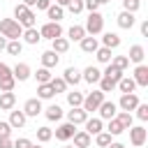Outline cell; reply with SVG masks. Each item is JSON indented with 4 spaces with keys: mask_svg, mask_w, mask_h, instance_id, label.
Here are the masks:
<instances>
[{
    "mask_svg": "<svg viewBox=\"0 0 148 148\" xmlns=\"http://www.w3.org/2000/svg\"><path fill=\"white\" fill-rule=\"evenodd\" d=\"M14 21H16L21 28H35L37 16H35V12H32L30 7H25V5L21 2V5L14 7Z\"/></svg>",
    "mask_w": 148,
    "mask_h": 148,
    "instance_id": "obj_1",
    "label": "cell"
},
{
    "mask_svg": "<svg viewBox=\"0 0 148 148\" xmlns=\"http://www.w3.org/2000/svg\"><path fill=\"white\" fill-rule=\"evenodd\" d=\"M0 35L7 37V42H12V39H18L23 35V28L14 18H0Z\"/></svg>",
    "mask_w": 148,
    "mask_h": 148,
    "instance_id": "obj_2",
    "label": "cell"
},
{
    "mask_svg": "<svg viewBox=\"0 0 148 148\" xmlns=\"http://www.w3.org/2000/svg\"><path fill=\"white\" fill-rule=\"evenodd\" d=\"M83 30H86V35L90 32V37L99 35V32L104 30V16H102L99 12H90V14H88V18H86V25H83Z\"/></svg>",
    "mask_w": 148,
    "mask_h": 148,
    "instance_id": "obj_3",
    "label": "cell"
},
{
    "mask_svg": "<svg viewBox=\"0 0 148 148\" xmlns=\"http://www.w3.org/2000/svg\"><path fill=\"white\" fill-rule=\"evenodd\" d=\"M104 102V92L102 90H92V92H88L86 97H83V104H81V109L86 111V113H92V111H97L99 109V104Z\"/></svg>",
    "mask_w": 148,
    "mask_h": 148,
    "instance_id": "obj_4",
    "label": "cell"
},
{
    "mask_svg": "<svg viewBox=\"0 0 148 148\" xmlns=\"http://www.w3.org/2000/svg\"><path fill=\"white\" fill-rule=\"evenodd\" d=\"M39 35H42V39H58V37H62V28H60V23H53V21H49V23H44L42 28H39Z\"/></svg>",
    "mask_w": 148,
    "mask_h": 148,
    "instance_id": "obj_5",
    "label": "cell"
},
{
    "mask_svg": "<svg viewBox=\"0 0 148 148\" xmlns=\"http://www.w3.org/2000/svg\"><path fill=\"white\" fill-rule=\"evenodd\" d=\"M146 139H148V130L143 127V125H136V127H130V141H132V146H143L146 143Z\"/></svg>",
    "mask_w": 148,
    "mask_h": 148,
    "instance_id": "obj_6",
    "label": "cell"
},
{
    "mask_svg": "<svg viewBox=\"0 0 148 148\" xmlns=\"http://www.w3.org/2000/svg\"><path fill=\"white\" fill-rule=\"evenodd\" d=\"M141 102H139V97H136V92H125L123 97H120V102H118V106L123 109V111H134L136 106H139Z\"/></svg>",
    "mask_w": 148,
    "mask_h": 148,
    "instance_id": "obj_7",
    "label": "cell"
},
{
    "mask_svg": "<svg viewBox=\"0 0 148 148\" xmlns=\"http://www.w3.org/2000/svg\"><path fill=\"white\" fill-rule=\"evenodd\" d=\"M97 111H99V120H111V118H116L118 104H116V102H106V99H104V102L99 104V109H97Z\"/></svg>",
    "mask_w": 148,
    "mask_h": 148,
    "instance_id": "obj_8",
    "label": "cell"
},
{
    "mask_svg": "<svg viewBox=\"0 0 148 148\" xmlns=\"http://www.w3.org/2000/svg\"><path fill=\"white\" fill-rule=\"evenodd\" d=\"M74 132H76V125H72V123H62V125L56 130V139H58V141H69V139L74 136Z\"/></svg>",
    "mask_w": 148,
    "mask_h": 148,
    "instance_id": "obj_9",
    "label": "cell"
},
{
    "mask_svg": "<svg viewBox=\"0 0 148 148\" xmlns=\"http://www.w3.org/2000/svg\"><path fill=\"white\" fill-rule=\"evenodd\" d=\"M86 120H88V113H86L81 106H76V109L67 111V123H72V125H83Z\"/></svg>",
    "mask_w": 148,
    "mask_h": 148,
    "instance_id": "obj_10",
    "label": "cell"
},
{
    "mask_svg": "<svg viewBox=\"0 0 148 148\" xmlns=\"http://www.w3.org/2000/svg\"><path fill=\"white\" fill-rule=\"evenodd\" d=\"M23 113H25V118H28V116H39V113H42V99H37V97L28 99V102L23 104Z\"/></svg>",
    "mask_w": 148,
    "mask_h": 148,
    "instance_id": "obj_11",
    "label": "cell"
},
{
    "mask_svg": "<svg viewBox=\"0 0 148 148\" xmlns=\"http://www.w3.org/2000/svg\"><path fill=\"white\" fill-rule=\"evenodd\" d=\"M143 58H146V51H143V46H141V44L130 46V53H127V60H130V62L141 65V62H143Z\"/></svg>",
    "mask_w": 148,
    "mask_h": 148,
    "instance_id": "obj_12",
    "label": "cell"
},
{
    "mask_svg": "<svg viewBox=\"0 0 148 148\" xmlns=\"http://www.w3.org/2000/svg\"><path fill=\"white\" fill-rule=\"evenodd\" d=\"M134 83L136 86H141V88H146L148 86V67L146 65H136V69H134Z\"/></svg>",
    "mask_w": 148,
    "mask_h": 148,
    "instance_id": "obj_13",
    "label": "cell"
},
{
    "mask_svg": "<svg viewBox=\"0 0 148 148\" xmlns=\"http://www.w3.org/2000/svg\"><path fill=\"white\" fill-rule=\"evenodd\" d=\"M12 76H14V81H28V79H30V67H28L25 62H18V65L12 69Z\"/></svg>",
    "mask_w": 148,
    "mask_h": 148,
    "instance_id": "obj_14",
    "label": "cell"
},
{
    "mask_svg": "<svg viewBox=\"0 0 148 148\" xmlns=\"http://www.w3.org/2000/svg\"><path fill=\"white\" fill-rule=\"evenodd\" d=\"M25 120H28V118H25L23 111H9V120H7V123L12 125V130H21V127L25 125Z\"/></svg>",
    "mask_w": 148,
    "mask_h": 148,
    "instance_id": "obj_15",
    "label": "cell"
},
{
    "mask_svg": "<svg viewBox=\"0 0 148 148\" xmlns=\"http://www.w3.org/2000/svg\"><path fill=\"white\" fill-rule=\"evenodd\" d=\"M62 81H65L67 86H69V83H72V86H76V83H81L83 79H81V72H79L76 67H67V69H65V76H62Z\"/></svg>",
    "mask_w": 148,
    "mask_h": 148,
    "instance_id": "obj_16",
    "label": "cell"
},
{
    "mask_svg": "<svg viewBox=\"0 0 148 148\" xmlns=\"http://www.w3.org/2000/svg\"><path fill=\"white\" fill-rule=\"evenodd\" d=\"M81 79H83V81H88V83H99V79H102V72H99L97 67H92V65H90V67H86V69H83Z\"/></svg>",
    "mask_w": 148,
    "mask_h": 148,
    "instance_id": "obj_17",
    "label": "cell"
},
{
    "mask_svg": "<svg viewBox=\"0 0 148 148\" xmlns=\"http://www.w3.org/2000/svg\"><path fill=\"white\" fill-rule=\"evenodd\" d=\"M97 49H99L97 37H88V35H86V37L81 39V51H83V53H95Z\"/></svg>",
    "mask_w": 148,
    "mask_h": 148,
    "instance_id": "obj_18",
    "label": "cell"
},
{
    "mask_svg": "<svg viewBox=\"0 0 148 148\" xmlns=\"http://www.w3.org/2000/svg\"><path fill=\"white\" fill-rule=\"evenodd\" d=\"M83 125H86V132H88L90 136H92V134H99V132L104 130V123H102L99 118H88Z\"/></svg>",
    "mask_w": 148,
    "mask_h": 148,
    "instance_id": "obj_19",
    "label": "cell"
},
{
    "mask_svg": "<svg viewBox=\"0 0 148 148\" xmlns=\"http://www.w3.org/2000/svg\"><path fill=\"white\" fill-rule=\"evenodd\" d=\"M74 148H88L90 146V134L86 132V130H81V132H74Z\"/></svg>",
    "mask_w": 148,
    "mask_h": 148,
    "instance_id": "obj_20",
    "label": "cell"
},
{
    "mask_svg": "<svg viewBox=\"0 0 148 148\" xmlns=\"http://www.w3.org/2000/svg\"><path fill=\"white\" fill-rule=\"evenodd\" d=\"M16 104V95L14 92H0V109L2 111H12Z\"/></svg>",
    "mask_w": 148,
    "mask_h": 148,
    "instance_id": "obj_21",
    "label": "cell"
},
{
    "mask_svg": "<svg viewBox=\"0 0 148 148\" xmlns=\"http://www.w3.org/2000/svg\"><path fill=\"white\" fill-rule=\"evenodd\" d=\"M58 60H60V56H58V53H53V51H44V53H42V67H46V69L56 67V65H58Z\"/></svg>",
    "mask_w": 148,
    "mask_h": 148,
    "instance_id": "obj_22",
    "label": "cell"
},
{
    "mask_svg": "<svg viewBox=\"0 0 148 148\" xmlns=\"http://www.w3.org/2000/svg\"><path fill=\"white\" fill-rule=\"evenodd\" d=\"M134 21H136V18H134V14H130V12H120V14H118V25H120L123 30H130V28L134 25Z\"/></svg>",
    "mask_w": 148,
    "mask_h": 148,
    "instance_id": "obj_23",
    "label": "cell"
},
{
    "mask_svg": "<svg viewBox=\"0 0 148 148\" xmlns=\"http://www.w3.org/2000/svg\"><path fill=\"white\" fill-rule=\"evenodd\" d=\"M21 37L25 39V44H37V42L42 39V35H39V30H37V28H25Z\"/></svg>",
    "mask_w": 148,
    "mask_h": 148,
    "instance_id": "obj_24",
    "label": "cell"
},
{
    "mask_svg": "<svg viewBox=\"0 0 148 148\" xmlns=\"http://www.w3.org/2000/svg\"><path fill=\"white\" fill-rule=\"evenodd\" d=\"M116 86L120 88V92H123V95H125V92H134V88H136V83H134V79H132V76H123Z\"/></svg>",
    "mask_w": 148,
    "mask_h": 148,
    "instance_id": "obj_25",
    "label": "cell"
},
{
    "mask_svg": "<svg viewBox=\"0 0 148 148\" xmlns=\"http://www.w3.org/2000/svg\"><path fill=\"white\" fill-rule=\"evenodd\" d=\"M102 44H104L106 49H118V46H120V37H118L116 32H106V35L102 37Z\"/></svg>",
    "mask_w": 148,
    "mask_h": 148,
    "instance_id": "obj_26",
    "label": "cell"
},
{
    "mask_svg": "<svg viewBox=\"0 0 148 148\" xmlns=\"http://www.w3.org/2000/svg\"><path fill=\"white\" fill-rule=\"evenodd\" d=\"M95 58H97V62H102V65H109L111 62V49H106V46H99L97 51H95Z\"/></svg>",
    "mask_w": 148,
    "mask_h": 148,
    "instance_id": "obj_27",
    "label": "cell"
},
{
    "mask_svg": "<svg viewBox=\"0 0 148 148\" xmlns=\"http://www.w3.org/2000/svg\"><path fill=\"white\" fill-rule=\"evenodd\" d=\"M102 76H106V79H111V81H113V83H118V81H120V79H123V72H120V69H118V67H113V65H111V62H109V67H106V69H104V72H102Z\"/></svg>",
    "mask_w": 148,
    "mask_h": 148,
    "instance_id": "obj_28",
    "label": "cell"
},
{
    "mask_svg": "<svg viewBox=\"0 0 148 148\" xmlns=\"http://www.w3.org/2000/svg\"><path fill=\"white\" fill-rule=\"evenodd\" d=\"M56 92H53V88H51V83H39L37 86V99H51Z\"/></svg>",
    "mask_w": 148,
    "mask_h": 148,
    "instance_id": "obj_29",
    "label": "cell"
},
{
    "mask_svg": "<svg viewBox=\"0 0 148 148\" xmlns=\"http://www.w3.org/2000/svg\"><path fill=\"white\" fill-rule=\"evenodd\" d=\"M44 116H46V120H51V123H53V120H60V118H62V109H60L58 104H51V106L44 111Z\"/></svg>",
    "mask_w": 148,
    "mask_h": 148,
    "instance_id": "obj_30",
    "label": "cell"
},
{
    "mask_svg": "<svg viewBox=\"0 0 148 148\" xmlns=\"http://www.w3.org/2000/svg\"><path fill=\"white\" fill-rule=\"evenodd\" d=\"M67 35H69L72 42H81V39L86 37V30H83V25H72V28L67 30Z\"/></svg>",
    "mask_w": 148,
    "mask_h": 148,
    "instance_id": "obj_31",
    "label": "cell"
},
{
    "mask_svg": "<svg viewBox=\"0 0 148 148\" xmlns=\"http://www.w3.org/2000/svg\"><path fill=\"white\" fill-rule=\"evenodd\" d=\"M67 49H69V39H65V37H58V39H53V53H67Z\"/></svg>",
    "mask_w": 148,
    "mask_h": 148,
    "instance_id": "obj_32",
    "label": "cell"
},
{
    "mask_svg": "<svg viewBox=\"0 0 148 148\" xmlns=\"http://www.w3.org/2000/svg\"><path fill=\"white\" fill-rule=\"evenodd\" d=\"M67 104H69L72 109L81 106V104H83V95H81L79 90H72V92H67Z\"/></svg>",
    "mask_w": 148,
    "mask_h": 148,
    "instance_id": "obj_33",
    "label": "cell"
},
{
    "mask_svg": "<svg viewBox=\"0 0 148 148\" xmlns=\"http://www.w3.org/2000/svg\"><path fill=\"white\" fill-rule=\"evenodd\" d=\"M46 14H49V18L53 21V23H60V18H62V7H58V5H51L49 9H46Z\"/></svg>",
    "mask_w": 148,
    "mask_h": 148,
    "instance_id": "obj_34",
    "label": "cell"
},
{
    "mask_svg": "<svg viewBox=\"0 0 148 148\" xmlns=\"http://www.w3.org/2000/svg\"><path fill=\"white\" fill-rule=\"evenodd\" d=\"M7 53L9 56H21V51H23V44L18 42V39H12V42H7Z\"/></svg>",
    "mask_w": 148,
    "mask_h": 148,
    "instance_id": "obj_35",
    "label": "cell"
},
{
    "mask_svg": "<svg viewBox=\"0 0 148 148\" xmlns=\"http://www.w3.org/2000/svg\"><path fill=\"white\" fill-rule=\"evenodd\" d=\"M111 65L118 67L120 72H125V69L130 67V60H127V56H116V58H111Z\"/></svg>",
    "mask_w": 148,
    "mask_h": 148,
    "instance_id": "obj_36",
    "label": "cell"
},
{
    "mask_svg": "<svg viewBox=\"0 0 148 148\" xmlns=\"http://www.w3.org/2000/svg\"><path fill=\"white\" fill-rule=\"evenodd\" d=\"M35 76H37V83H49L53 76H51V69H46V67H39L37 72H35Z\"/></svg>",
    "mask_w": 148,
    "mask_h": 148,
    "instance_id": "obj_37",
    "label": "cell"
},
{
    "mask_svg": "<svg viewBox=\"0 0 148 148\" xmlns=\"http://www.w3.org/2000/svg\"><path fill=\"white\" fill-rule=\"evenodd\" d=\"M116 120L123 125V130H130V127H132V113H127V111H120V113L116 116Z\"/></svg>",
    "mask_w": 148,
    "mask_h": 148,
    "instance_id": "obj_38",
    "label": "cell"
},
{
    "mask_svg": "<svg viewBox=\"0 0 148 148\" xmlns=\"http://www.w3.org/2000/svg\"><path fill=\"white\" fill-rule=\"evenodd\" d=\"M106 132H109L111 136H118V134H123L125 130H123V125H120L116 118H111V120H109V127H106Z\"/></svg>",
    "mask_w": 148,
    "mask_h": 148,
    "instance_id": "obj_39",
    "label": "cell"
},
{
    "mask_svg": "<svg viewBox=\"0 0 148 148\" xmlns=\"http://www.w3.org/2000/svg\"><path fill=\"white\" fill-rule=\"evenodd\" d=\"M37 139H39L42 143L51 141V139H53V130H51V127H37Z\"/></svg>",
    "mask_w": 148,
    "mask_h": 148,
    "instance_id": "obj_40",
    "label": "cell"
},
{
    "mask_svg": "<svg viewBox=\"0 0 148 148\" xmlns=\"http://www.w3.org/2000/svg\"><path fill=\"white\" fill-rule=\"evenodd\" d=\"M49 83H51V88H53V92H56V95H58V92H65V90H67V83L62 81V76H60V79H56V76H53V79H51Z\"/></svg>",
    "mask_w": 148,
    "mask_h": 148,
    "instance_id": "obj_41",
    "label": "cell"
},
{
    "mask_svg": "<svg viewBox=\"0 0 148 148\" xmlns=\"http://www.w3.org/2000/svg\"><path fill=\"white\" fill-rule=\"evenodd\" d=\"M95 143L102 146V148H106V146L111 143V134H109V132H99V134H95Z\"/></svg>",
    "mask_w": 148,
    "mask_h": 148,
    "instance_id": "obj_42",
    "label": "cell"
},
{
    "mask_svg": "<svg viewBox=\"0 0 148 148\" xmlns=\"http://www.w3.org/2000/svg\"><path fill=\"white\" fill-rule=\"evenodd\" d=\"M123 12H130V14H134V12H139V7H141V0H123Z\"/></svg>",
    "mask_w": 148,
    "mask_h": 148,
    "instance_id": "obj_43",
    "label": "cell"
},
{
    "mask_svg": "<svg viewBox=\"0 0 148 148\" xmlns=\"http://www.w3.org/2000/svg\"><path fill=\"white\" fill-rule=\"evenodd\" d=\"M14 86H16L14 76H9V79H2V81H0V92H12V90H14Z\"/></svg>",
    "mask_w": 148,
    "mask_h": 148,
    "instance_id": "obj_44",
    "label": "cell"
},
{
    "mask_svg": "<svg viewBox=\"0 0 148 148\" xmlns=\"http://www.w3.org/2000/svg\"><path fill=\"white\" fill-rule=\"evenodd\" d=\"M113 88H116V83H113L111 79H106V76L99 79V90H102V92H111Z\"/></svg>",
    "mask_w": 148,
    "mask_h": 148,
    "instance_id": "obj_45",
    "label": "cell"
},
{
    "mask_svg": "<svg viewBox=\"0 0 148 148\" xmlns=\"http://www.w3.org/2000/svg\"><path fill=\"white\" fill-rule=\"evenodd\" d=\"M67 7H69L72 14H81V12H83V0H69Z\"/></svg>",
    "mask_w": 148,
    "mask_h": 148,
    "instance_id": "obj_46",
    "label": "cell"
},
{
    "mask_svg": "<svg viewBox=\"0 0 148 148\" xmlns=\"http://www.w3.org/2000/svg\"><path fill=\"white\" fill-rule=\"evenodd\" d=\"M134 111H136V118L139 120H148V104H139Z\"/></svg>",
    "mask_w": 148,
    "mask_h": 148,
    "instance_id": "obj_47",
    "label": "cell"
},
{
    "mask_svg": "<svg viewBox=\"0 0 148 148\" xmlns=\"http://www.w3.org/2000/svg\"><path fill=\"white\" fill-rule=\"evenodd\" d=\"M9 134H12V125L0 120V139H9Z\"/></svg>",
    "mask_w": 148,
    "mask_h": 148,
    "instance_id": "obj_48",
    "label": "cell"
},
{
    "mask_svg": "<svg viewBox=\"0 0 148 148\" xmlns=\"http://www.w3.org/2000/svg\"><path fill=\"white\" fill-rule=\"evenodd\" d=\"M83 9H88V12H97V9H99V2H97V0H83Z\"/></svg>",
    "mask_w": 148,
    "mask_h": 148,
    "instance_id": "obj_49",
    "label": "cell"
},
{
    "mask_svg": "<svg viewBox=\"0 0 148 148\" xmlns=\"http://www.w3.org/2000/svg\"><path fill=\"white\" fill-rule=\"evenodd\" d=\"M32 146V141L30 139H25V136H21V139H16L14 141V148H30Z\"/></svg>",
    "mask_w": 148,
    "mask_h": 148,
    "instance_id": "obj_50",
    "label": "cell"
},
{
    "mask_svg": "<svg viewBox=\"0 0 148 148\" xmlns=\"http://www.w3.org/2000/svg\"><path fill=\"white\" fill-rule=\"evenodd\" d=\"M9 76H12V67L5 65V62H0V81L2 79H9Z\"/></svg>",
    "mask_w": 148,
    "mask_h": 148,
    "instance_id": "obj_51",
    "label": "cell"
},
{
    "mask_svg": "<svg viewBox=\"0 0 148 148\" xmlns=\"http://www.w3.org/2000/svg\"><path fill=\"white\" fill-rule=\"evenodd\" d=\"M35 5H37V9H49L51 7V0H37Z\"/></svg>",
    "mask_w": 148,
    "mask_h": 148,
    "instance_id": "obj_52",
    "label": "cell"
},
{
    "mask_svg": "<svg viewBox=\"0 0 148 148\" xmlns=\"http://www.w3.org/2000/svg\"><path fill=\"white\" fill-rule=\"evenodd\" d=\"M0 148H14V141L12 139H0Z\"/></svg>",
    "mask_w": 148,
    "mask_h": 148,
    "instance_id": "obj_53",
    "label": "cell"
},
{
    "mask_svg": "<svg viewBox=\"0 0 148 148\" xmlns=\"http://www.w3.org/2000/svg\"><path fill=\"white\" fill-rule=\"evenodd\" d=\"M141 35H143V37H148V21H143V23H141Z\"/></svg>",
    "mask_w": 148,
    "mask_h": 148,
    "instance_id": "obj_54",
    "label": "cell"
},
{
    "mask_svg": "<svg viewBox=\"0 0 148 148\" xmlns=\"http://www.w3.org/2000/svg\"><path fill=\"white\" fill-rule=\"evenodd\" d=\"M5 46H7V37L0 35V51H5Z\"/></svg>",
    "mask_w": 148,
    "mask_h": 148,
    "instance_id": "obj_55",
    "label": "cell"
},
{
    "mask_svg": "<svg viewBox=\"0 0 148 148\" xmlns=\"http://www.w3.org/2000/svg\"><path fill=\"white\" fill-rule=\"evenodd\" d=\"M67 2H69V0H56V5H58V7H67Z\"/></svg>",
    "mask_w": 148,
    "mask_h": 148,
    "instance_id": "obj_56",
    "label": "cell"
},
{
    "mask_svg": "<svg viewBox=\"0 0 148 148\" xmlns=\"http://www.w3.org/2000/svg\"><path fill=\"white\" fill-rule=\"evenodd\" d=\"M35 2H37V0H23V5H25V7H32Z\"/></svg>",
    "mask_w": 148,
    "mask_h": 148,
    "instance_id": "obj_57",
    "label": "cell"
},
{
    "mask_svg": "<svg viewBox=\"0 0 148 148\" xmlns=\"http://www.w3.org/2000/svg\"><path fill=\"white\" fill-rule=\"evenodd\" d=\"M106 148H125V146H123V143H109Z\"/></svg>",
    "mask_w": 148,
    "mask_h": 148,
    "instance_id": "obj_58",
    "label": "cell"
},
{
    "mask_svg": "<svg viewBox=\"0 0 148 148\" xmlns=\"http://www.w3.org/2000/svg\"><path fill=\"white\" fill-rule=\"evenodd\" d=\"M97 2H99V5H106V2H111V0H97Z\"/></svg>",
    "mask_w": 148,
    "mask_h": 148,
    "instance_id": "obj_59",
    "label": "cell"
},
{
    "mask_svg": "<svg viewBox=\"0 0 148 148\" xmlns=\"http://www.w3.org/2000/svg\"><path fill=\"white\" fill-rule=\"evenodd\" d=\"M30 148H42V146H35V143H32V146H30Z\"/></svg>",
    "mask_w": 148,
    "mask_h": 148,
    "instance_id": "obj_60",
    "label": "cell"
},
{
    "mask_svg": "<svg viewBox=\"0 0 148 148\" xmlns=\"http://www.w3.org/2000/svg\"><path fill=\"white\" fill-rule=\"evenodd\" d=\"M65 148H74V146H65Z\"/></svg>",
    "mask_w": 148,
    "mask_h": 148,
    "instance_id": "obj_61",
    "label": "cell"
}]
</instances>
